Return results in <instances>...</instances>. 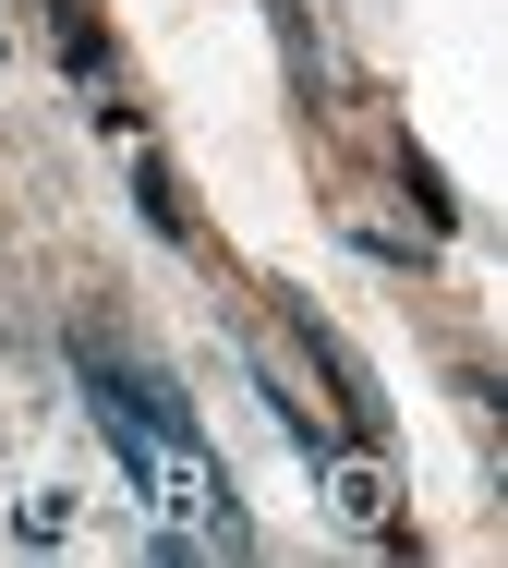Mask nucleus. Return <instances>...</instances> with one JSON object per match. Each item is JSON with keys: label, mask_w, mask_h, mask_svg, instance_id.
Wrapping results in <instances>:
<instances>
[{"label": "nucleus", "mask_w": 508, "mask_h": 568, "mask_svg": "<svg viewBox=\"0 0 508 568\" xmlns=\"http://www.w3.org/2000/svg\"><path fill=\"white\" fill-rule=\"evenodd\" d=\"M291 339H303L315 363H327V387H339V412H352V436H387V399H376V375L352 363V339H339V327H327L315 303H291Z\"/></svg>", "instance_id": "f257e3e1"}, {"label": "nucleus", "mask_w": 508, "mask_h": 568, "mask_svg": "<svg viewBox=\"0 0 508 568\" xmlns=\"http://www.w3.org/2000/svg\"><path fill=\"white\" fill-rule=\"evenodd\" d=\"M133 206H145V230H158V242H182V194H170V170H158V158H133Z\"/></svg>", "instance_id": "f03ea898"}, {"label": "nucleus", "mask_w": 508, "mask_h": 568, "mask_svg": "<svg viewBox=\"0 0 508 568\" xmlns=\"http://www.w3.org/2000/svg\"><path fill=\"white\" fill-rule=\"evenodd\" d=\"M399 182L424 194V219H436V230H460V206H448V182H436V158H424V145H399Z\"/></svg>", "instance_id": "7ed1b4c3"}]
</instances>
